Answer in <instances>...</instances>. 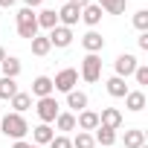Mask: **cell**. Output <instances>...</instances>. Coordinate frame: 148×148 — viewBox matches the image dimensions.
Here are the masks:
<instances>
[{"label":"cell","instance_id":"34","mask_svg":"<svg viewBox=\"0 0 148 148\" xmlns=\"http://www.w3.org/2000/svg\"><path fill=\"white\" fill-rule=\"evenodd\" d=\"M23 3H26V9H35V6H41V3H44V0H23Z\"/></svg>","mask_w":148,"mask_h":148},{"label":"cell","instance_id":"22","mask_svg":"<svg viewBox=\"0 0 148 148\" xmlns=\"http://www.w3.org/2000/svg\"><path fill=\"white\" fill-rule=\"evenodd\" d=\"M93 139H96L99 145H105V148H108V145H113V142H116V131H110V128H102V125H99Z\"/></svg>","mask_w":148,"mask_h":148},{"label":"cell","instance_id":"11","mask_svg":"<svg viewBox=\"0 0 148 148\" xmlns=\"http://www.w3.org/2000/svg\"><path fill=\"white\" fill-rule=\"evenodd\" d=\"M52 90H55V87H52V79H49V76H38V79L32 82V93H35L38 99L52 96Z\"/></svg>","mask_w":148,"mask_h":148},{"label":"cell","instance_id":"12","mask_svg":"<svg viewBox=\"0 0 148 148\" xmlns=\"http://www.w3.org/2000/svg\"><path fill=\"white\" fill-rule=\"evenodd\" d=\"M76 125H79L82 131H96V128H99V113H96V110H82L79 119H76Z\"/></svg>","mask_w":148,"mask_h":148},{"label":"cell","instance_id":"32","mask_svg":"<svg viewBox=\"0 0 148 148\" xmlns=\"http://www.w3.org/2000/svg\"><path fill=\"white\" fill-rule=\"evenodd\" d=\"M12 148H41V145H32V142H23V139H18Z\"/></svg>","mask_w":148,"mask_h":148},{"label":"cell","instance_id":"36","mask_svg":"<svg viewBox=\"0 0 148 148\" xmlns=\"http://www.w3.org/2000/svg\"><path fill=\"white\" fill-rule=\"evenodd\" d=\"M3 58H6V49H3V47H0V64H3Z\"/></svg>","mask_w":148,"mask_h":148},{"label":"cell","instance_id":"10","mask_svg":"<svg viewBox=\"0 0 148 148\" xmlns=\"http://www.w3.org/2000/svg\"><path fill=\"white\" fill-rule=\"evenodd\" d=\"M82 44H84V49H87V52H93V55L105 49V38H102L99 32H93V29H90V32L82 38Z\"/></svg>","mask_w":148,"mask_h":148},{"label":"cell","instance_id":"17","mask_svg":"<svg viewBox=\"0 0 148 148\" xmlns=\"http://www.w3.org/2000/svg\"><path fill=\"white\" fill-rule=\"evenodd\" d=\"M32 136H35V145H49V142H52V136H55V131H52L49 125H44V122H41V125L32 131Z\"/></svg>","mask_w":148,"mask_h":148},{"label":"cell","instance_id":"19","mask_svg":"<svg viewBox=\"0 0 148 148\" xmlns=\"http://www.w3.org/2000/svg\"><path fill=\"white\" fill-rule=\"evenodd\" d=\"M38 18V29L44 26V29H55L58 26V15H55V9H44L41 15H35Z\"/></svg>","mask_w":148,"mask_h":148},{"label":"cell","instance_id":"31","mask_svg":"<svg viewBox=\"0 0 148 148\" xmlns=\"http://www.w3.org/2000/svg\"><path fill=\"white\" fill-rule=\"evenodd\" d=\"M136 44H139V49H148V32H142V35L136 38Z\"/></svg>","mask_w":148,"mask_h":148},{"label":"cell","instance_id":"15","mask_svg":"<svg viewBox=\"0 0 148 148\" xmlns=\"http://www.w3.org/2000/svg\"><path fill=\"white\" fill-rule=\"evenodd\" d=\"M0 70H3L6 79H18V76H21V61H18L15 55H6L3 64H0Z\"/></svg>","mask_w":148,"mask_h":148},{"label":"cell","instance_id":"13","mask_svg":"<svg viewBox=\"0 0 148 148\" xmlns=\"http://www.w3.org/2000/svg\"><path fill=\"white\" fill-rule=\"evenodd\" d=\"M108 93H110L113 99H125V96H128V84H125V79H119V76L108 79Z\"/></svg>","mask_w":148,"mask_h":148},{"label":"cell","instance_id":"33","mask_svg":"<svg viewBox=\"0 0 148 148\" xmlns=\"http://www.w3.org/2000/svg\"><path fill=\"white\" fill-rule=\"evenodd\" d=\"M70 3H73V6H79V9H84V6L93 3V0H70Z\"/></svg>","mask_w":148,"mask_h":148},{"label":"cell","instance_id":"1","mask_svg":"<svg viewBox=\"0 0 148 148\" xmlns=\"http://www.w3.org/2000/svg\"><path fill=\"white\" fill-rule=\"evenodd\" d=\"M0 128H3V134L12 136V139H23L29 134V125H26L23 113H6L3 122H0Z\"/></svg>","mask_w":148,"mask_h":148},{"label":"cell","instance_id":"18","mask_svg":"<svg viewBox=\"0 0 148 148\" xmlns=\"http://www.w3.org/2000/svg\"><path fill=\"white\" fill-rule=\"evenodd\" d=\"M67 108H73V110H84V108H87V93H82V90H70V93H67Z\"/></svg>","mask_w":148,"mask_h":148},{"label":"cell","instance_id":"24","mask_svg":"<svg viewBox=\"0 0 148 148\" xmlns=\"http://www.w3.org/2000/svg\"><path fill=\"white\" fill-rule=\"evenodd\" d=\"M49 49H52L49 38H41V35H35V38H32V52H35V55H41V58H44Z\"/></svg>","mask_w":148,"mask_h":148},{"label":"cell","instance_id":"29","mask_svg":"<svg viewBox=\"0 0 148 148\" xmlns=\"http://www.w3.org/2000/svg\"><path fill=\"white\" fill-rule=\"evenodd\" d=\"M134 79H136V84H148V67H136Z\"/></svg>","mask_w":148,"mask_h":148},{"label":"cell","instance_id":"20","mask_svg":"<svg viewBox=\"0 0 148 148\" xmlns=\"http://www.w3.org/2000/svg\"><path fill=\"white\" fill-rule=\"evenodd\" d=\"M145 145V131L134 128V131H125V148H142Z\"/></svg>","mask_w":148,"mask_h":148},{"label":"cell","instance_id":"4","mask_svg":"<svg viewBox=\"0 0 148 148\" xmlns=\"http://www.w3.org/2000/svg\"><path fill=\"white\" fill-rule=\"evenodd\" d=\"M58 108H61V105L55 102V96H44V99H38V108H35V110H38L41 122H44V125H49V122H55V116L61 113Z\"/></svg>","mask_w":148,"mask_h":148},{"label":"cell","instance_id":"3","mask_svg":"<svg viewBox=\"0 0 148 148\" xmlns=\"http://www.w3.org/2000/svg\"><path fill=\"white\" fill-rule=\"evenodd\" d=\"M99 76H102V58L93 55V52H87L84 61H82V79L93 84V82H99Z\"/></svg>","mask_w":148,"mask_h":148},{"label":"cell","instance_id":"14","mask_svg":"<svg viewBox=\"0 0 148 148\" xmlns=\"http://www.w3.org/2000/svg\"><path fill=\"white\" fill-rule=\"evenodd\" d=\"M125 105H128V110L139 113V110L145 108V93H142V90H128V96H125Z\"/></svg>","mask_w":148,"mask_h":148},{"label":"cell","instance_id":"21","mask_svg":"<svg viewBox=\"0 0 148 148\" xmlns=\"http://www.w3.org/2000/svg\"><path fill=\"white\" fill-rule=\"evenodd\" d=\"M96 6L102 12H108V15H122L125 12V0H99Z\"/></svg>","mask_w":148,"mask_h":148},{"label":"cell","instance_id":"25","mask_svg":"<svg viewBox=\"0 0 148 148\" xmlns=\"http://www.w3.org/2000/svg\"><path fill=\"white\" fill-rule=\"evenodd\" d=\"M18 93V84H15V79H0V99H12Z\"/></svg>","mask_w":148,"mask_h":148},{"label":"cell","instance_id":"8","mask_svg":"<svg viewBox=\"0 0 148 148\" xmlns=\"http://www.w3.org/2000/svg\"><path fill=\"white\" fill-rule=\"evenodd\" d=\"M49 44L52 47H70L73 44V32L67 29V26H55V29H49Z\"/></svg>","mask_w":148,"mask_h":148},{"label":"cell","instance_id":"26","mask_svg":"<svg viewBox=\"0 0 148 148\" xmlns=\"http://www.w3.org/2000/svg\"><path fill=\"white\" fill-rule=\"evenodd\" d=\"M55 125H58V131H73V128H76V116H73V113H58Z\"/></svg>","mask_w":148,"mask_h":148},{"label":"cell","instance_id":"30","mask_svg":"<svg viewBox=\"0 0 148 148\" xmlns=\"http://www.w3.org/2000/svg\"><path fill=\"white\" fill-rule=\"evenodd\" d=\"M49 148H73V142H70L67 136H52V142H49Z\"/></svg>","mask_w":148,"mask_h":148},{"label":"cell","instance_id":"16","mask_svg":"<svg viewBox=\"0 0 148 148\" xmlns=\"http://www.w3.org/2000/svg\"><path fill=\"white\" fill-rule=\"evenodd\" d=\"M102 15H105V12H102L96 3H90V6H84V9H82V21H84L87 26H96V23L102 21Z\"/></svg>","mask_w":148,"mask_h":148},{"label":"cell","instance_id":"23","mask_svg":"<svg viewBox=\"0 0 148 148\" xmlns=\"http://www.w3.org/2000/svg\"><path fill=\"white\" fill-rule=\"evenodd\" d=\"M29 105H32V96H29V93H15V96H12V108H15V113L29 110Z\"/></svg>","mask_w":148,"mask_h":148},{"label":"cell","instance_id":"2","mask_svg":"<svg viewBox=\"0 0 148 148\" xmlns=\"http://www.w3.org/2000/svg\"><path fill=\"white\" fill-rule=\"evenodd\" d=\"M18 35H21V38H29V41L38 35V18H35V12L26 9V6L18 12Z\"/></svg>","mask_w":148,"mask_h":148},{"label":"cell","instance_id":"6","mask_svg":"<svg viewBox=\"0 0 148 148\" xmlns=\"http://www.w3.org/2000/svg\"><path fill=\"white\" fill-rule=\"evenodd\" d=\"M55 15H58V23L70 29L73 23H79V18H82V9H79V6H73V3H64V6H61Z\"/></svg>","mask_w":148,"mask_h":148},{"label":"cell","instance_id":"27","mask_svg":"<svg viewBox=\"0 0 148 148\" xmlns=\"http://www.w3.org/2000/svg\"><path fill=\"white\" fill-rule=\"evenodd\" d=\"M96 145V139L87 134V131H79V136L73 139V148H93Z\"/></svg>","mask_w":148,"mask_h":148},{"label":"cell","instance_id":"7","mask_svg":"<svg viewBox=\"0 0 148 148\" xmlns=\"http://www.w3.org/2000/svg\"><path fill=\"white\" fill-rule=\"evenodd\" d=\"M136 67H139L136 58H134L131 52H122V55L116 58V76H119V79H128V76H134Z\"/></svg>","mask_w":148,"mask_h":148},{"label":"cell","instance_id":"35","mask_svg":"<svg viewBox=\"0 0 148 148\" xmlns=\"http://www.w3.org/2000/svg\"><path fill=\"white\" fill-rule=\"evenodd\" d=\"M0 6H3V9H9V6H15V0H0Z\"/></svg>","mask_w":148,"mask_h":148},{"label":"cell","instance_id":"28","mask_svg":"<svg viewBox=\"0 0 148 148\" xmlns=\"http://www.w3.org/2000/svg\"><path fill=\"white\" fill-rule=\"evenodd\" d=\"M134 26H136L139 32H148V9H139V12L134 15Z\"/></svg>","mask_w":148,"mask_h":148},{"label":"cell","instance_id":"9","mask_svg":"<svg viewBox=\"0 0 148 148\" xmlns=\"http://www.w3.org/2000/svg\"><path fill=\"white\" fill-rule=\"evenodd\" d=\"M99 125H102V128H110V131H116V128L122 125V113H119L116 108H105V110L99 113Z\"/></svg>","mask_w":148,"mask_h":148},{"label":"cell","instance_id":"5","mask_svg":"<svg viewBox=\"0 0 148 148\" xmlns=\"http://www.w3.org/2000/svg\"><path fill=\"white\" fill-rule=\"evenodd\" d=\"M76 82H79V73L73 70V67H67V70H61L58 76H55L52 87L61 90V93H70V90H76Z\"/></svg>","mask_w":148,"mask_h":148}]
</instances>
